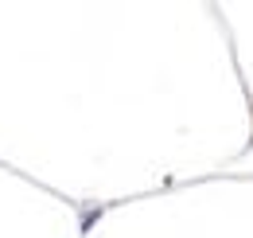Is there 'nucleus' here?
I'll return each instance as SVG.
<instances>
[]
</instances>
